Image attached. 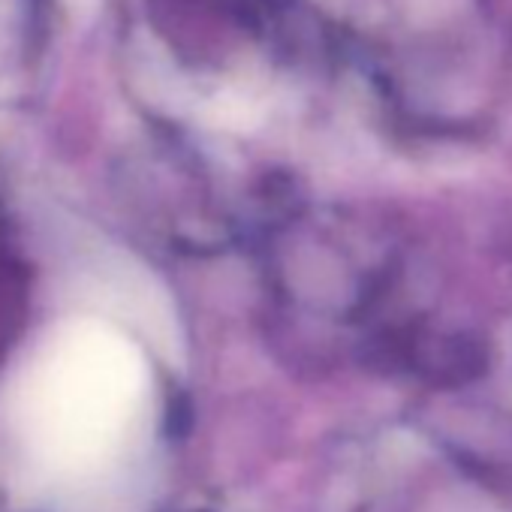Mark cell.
<instances>
[{
  "instance_id": "obj_1",
  "label": "cell",
  "mask_w": 512,
  "mask_h": 512,
  "mask_svg": "<svg viewBox=\"0 0 512 512\" xmlns=\"http://www.w3.org/2000/svg\"><path fill=\"white\" fill-rule=\"evenodd\" d=\"M136 395V362L106 335L76 338L58 350L40 383V425L55 446L88 452L100 446Z\"/></svg>"
}]
</instances>
